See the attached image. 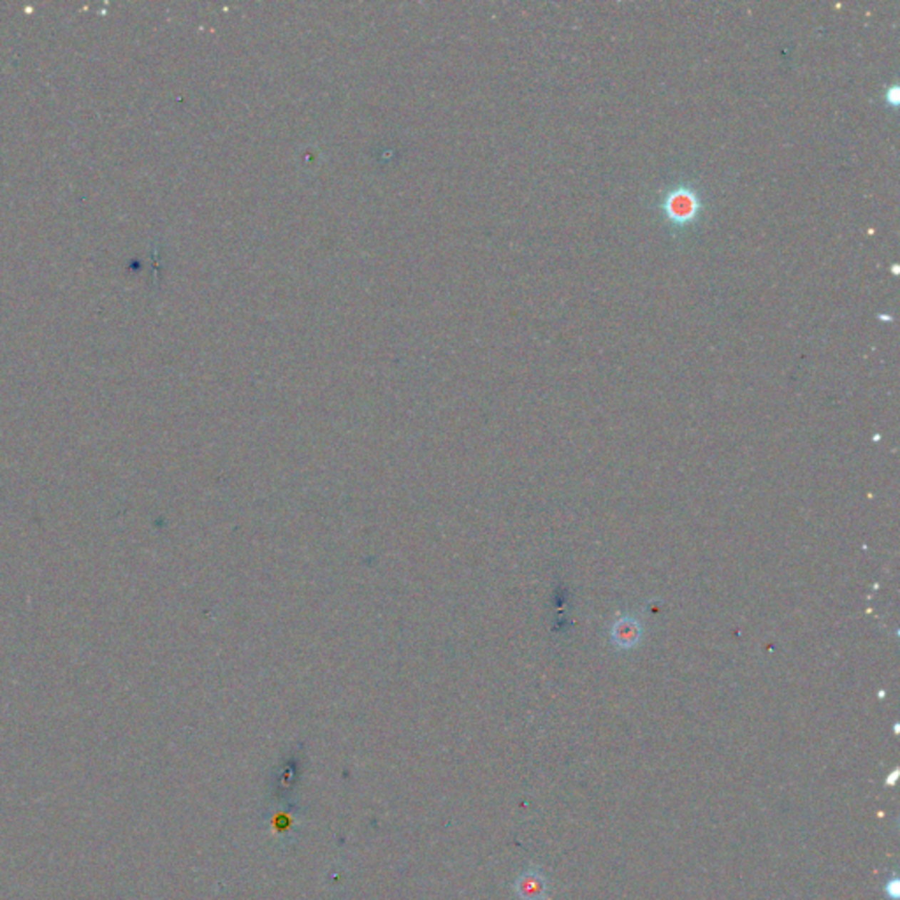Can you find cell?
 <instances>
[{
	"label": "cell",
	"mask_w": 900,
	"mask_h": 900,
	"mask_svg": "<svg viewBox=\"0 0 900 900\" xmlns=\"http://www.w3.org/2000/svg\"><path fill=\"white\" fill-rule=\"evenodd\" d=\"M521 891H523L526 899L543 897V894H546V881L540 876H526L523 884H521Z\"/></svg>",
	"instance_id": "7a4b0ae2"
},
{
	"label": "cell",
	"mask_w": 900,
	"mask_h": 900,
	"mask_svg": "<svg viewBox=\"0 0 900 900\" xmlns=\"http://www.w3.org/2000/svg\"><path fill=\"white\" fill-rule=\"evenodd\" d=\"M695 210H697L695 198L691 194H687V192H677V194L668 199V215L674 220L690 218L695 213Z\"/></svg>",
	"instance_id": "6da1fadb"
}]
</instances>
